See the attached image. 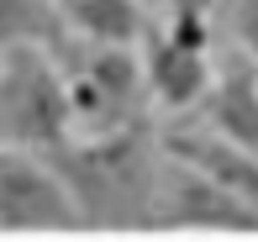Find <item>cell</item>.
Returning <instances> with one entry per match:
<instances>
[{"label":"cell","mask_w":258,"mask_h":242,"mask_svg":"<svg viewBox=\"0 0 258 242\" xmlns=\"http://www.w3.org/2000/svg\"><path fill=\"white\" fill-rule=\"evenodd\" d=\"M0 232H85L69 184L37 147H0Z\"/></svg>","instance_id":"277c9868"},{"label":"cell","mask_w":258,"mask_h":242,"mask_svg":"<svg viewBox=\"0 0 258 242\" xmlns=\"http://www.w3.org/2000/svg\"><path fill=\"white\" fill-rule=\"evenodd\" d=\"M74 132L63 58L42 42L0 53V147H48Z\"/></svg>","instance_id":"7a4b0ae2"},{"label":"cell","mask_w":258,"mask_h":242,"mask_svg":"<svg viewBox=\"0 0 258 242\" xmlns=\"http://www.w3.org/2000/svg\"><path fill=\"white\" fill-rule=\"evenodd\" d=\"M42 158L69 184L85 232H153L163 184V126L137 116L116 132H69L42 147Z\"/></svg>","instance_id":"6da1fadb"},{"label":"cell","mask_w":258,"mask_h":242,"mask_svg":"<svg viewBox=\"0 0 258 242\" xmlns=\"http://www.w3.org/2000/svg\"><path fill=\"white\" fill-rule=\"evenodd\" d=\"M16 42H42L63 58L79 37L58 0H0V53L16 48Z\"/></svg>","instance_id":"30bf717a"},{"label":"cell","mask_w":258,"mask_h":242,"mask_svg":"<svg viewBox=\"0 0 258 242\" xmlns=\"http://www.w3.org/2000/svg\"><path fill=\"white\" fill-rule=\"evenodd\" d=\"M211 42L216 37H195V32H179V27H169V21H153V32L143 37V68H148L153 106L195 111L206 100L211 79H216Z\"/></svg>","instance_id":"8992f818"},{"label":"cell","mask_w":258,"mask_h":242,"mask_svg":"<svg viewBox=\"0 0 258 242\" xmlns=\"http://www.w3.org/2000/svg\"><path fill=\"white\" fill-rule=\"evenodd\" d=\"M232 32H237V48L258 58V0H232Z\"/></svg>","instance_id":"7c38bea8"},{"label":"cell","mask_w":258,"mask_h":242,"mask_svg":"<svg viewBox=\"0 0 258 242\" xmlns=\"http://www.w3.org/2000/svg\"><path fill=\"white\" fill-rule=\"evenodd\" d=\"M195 121L258 153V58L253 53H232L216 68L206 100L195 106Z\"/></svg>","instance_id":"ba28073f"},{"label":"cell","mask_w":258,"mask_h":242,"mask_svg":"<svg viewBox=\"0 0 258 242\" xmlns=\"http://www.w3.org/2000/svg\"><path fill=\"white\" fill-rule=\"evenodd\" d=\"M74 27V37L85 42H121V48H143V37L153 32V11L143 0H58Z\"/></svg>","instance_id":"9c48e42d"},{"label":"cell","mask_w":258,"mask_h":242,"mask_svg":"<svg viewBox=\"0 0 258 242\" xmlns=\"http://www.w3.org/2000/svg\"><path fill=\"white\" fill-rule=\"evenodd\" d=\"M163 153L206 169L216 184H227L242 205L258 211V153L253 147L227 142L221 132H211V126H201V121H184V126H163Z\"/></svg>","instance_id":"52a82bcc"},{"label":"cell","mask_w":258,"mask_h":242,"mask_svg":"<svg viewBox=\"0 0 258 242\" xmlns=\"http://www.w3.org/2000/svg\"><path fill=\"white\" fill-rule=\"evenodd\" d=\"M63 79H69V106H74V132H116V126L148 116L153 106L143 48L79 37L63 53Z\"/></svg>","instance_id":"3957f363"},{"label":"cell","mask_w":258,"mask_h":242,"mask_svg":"<svg viewBox=\"0 0 258 242\" xmlns=\"http://www.w3.org/2000/svg\"><path fill=\"white\" fill-rule=\"evenodd\" d=\"M143 6H148V11H163V6H169V0H143Z\"/></svg>","instance_id":"4fadbf2b"},{"label":"cell","mask_w":258,"mask_h":242,"mask_svg":"<svg viewBox=\"0 0 258 242\" xmlns=\"http://www.w3.org/2000/svg\"><path fill=\"white\" fill-rule=\"evenodd\" d=\"M216 6L221 0H169V6H163V21L179 27V32H195V37H216V32H211Z\"/></svg>","instance_id":"8fae6325"},{"label":"cell","mask_w":258,"mask_h":242,"mask_svg":"<svg viewBox=\"0 0 258 242\" xmlns=\"http://www.w3.org/2000/svg\"><path fill=\"white\" fill-rule=\"evenodd\" d=\"M153 226L163 232H258V211L242 205L227 184H216L206 169L184 158H163V184H158V211Z\"/></svg>","instance_id":"5b68a950"}]
</instances>
